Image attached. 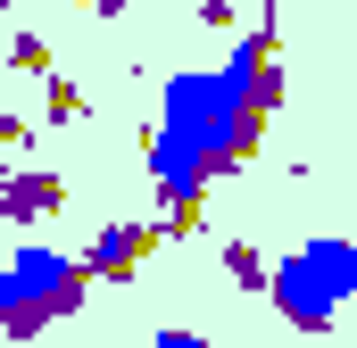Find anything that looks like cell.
Masks as SVG:
<instances>
[{
    "instance_id": "cell-1",
    "label": "cell",
    "mask_w": 357,
    "mask_h": 348,
    "mask_svg": "<svg viewBox=\"0 0 357 348\" xmlns=\"http://www.w3.org/2000/svg\"><path fill=\"white\" fill-rule=\"evenodd\" d=\"M266 150V116L241 100L233 67H183L158 84L150 125V191L158 207H208V182Z\"/></svg>"
},
{
    "instance_id": "cell-2",
    "label": "cell",
    "mask_w": 357,
    "mask_h": 348,
    "mask_svg": "<svg viewBox=\"0 0 357 348\" xmlns=\"http://www.w3.org/2000/svg\"><path fill=\"white\" fill-rule=\"evenodd\" d=\"M91 282H100V274H91L84 258H67V249H50V241H17L8 265H0V332H8V340H33V332L67 324L91 299Z\"/></svg>"
},
{
    "instance_id": "cell-3",
    "label": "cell",
    "mask_w": 357,
    "mask_h": 348,
    "mask_svg": "<svg viewBox=\"0 0 357 348\" xmlns=\"http://www.w3.org/2000/svg\"><path fill=\"white\" fill-rule=\"evenodd\" d=\"M349 299H357V241L316 232V241H299L291 258H274L266 307L291 324V332H333V315H341Z\"/></svg>"
},
{
    "instance_id": "cell-4",
    "label": "cell",
    "mask_w": 357,
    "mask_h": 348,
    "mask_svg": "<svg viewBox=\"0 0 357 348\" xmlns=\"http://www.w3.org/2000/svg\"><path fill=\"white\" fill-rule=\"evenodd\" d=\"M59 207H67V182L50 166H25V158H17V166L0 174V224H8L17 241H25L42 216H59Z\"/></svg>"
},
{
    "instance_id": "cell-5",
    "label": "cell",
    "mask_w": 357,
    "mask_h": 348,
    "mask_svg": "<svg viewBox=\"0 0 357 348\" xmlns=\"http://www.w3.org/2000/svg\"><path fill=\"white\" fill-rule=\"evenodd\" d=\"M158 249V224H142V216H116V224H100L84 241V265L100 274V282H133V265Z\"/></svg>"
},
{
    "instance_id": "cell-6",
    "label": "cell",
    "mask_w": 357,
    "mask_h": 348,
    "mask_svg": "<svg viewBox=\"0 0 357 348\" xmlns=\"http://www.w3.org/2000/svg\"><path fill=\"white\" fill-rule=\"evenodd\" d=\"M225 282H233V290H258V299H266V290H274V258L258 249V241H225Z\"/></svg>"
},
{
    "instance_id": "cell-7",
    "label": "cell",
    "mask_w": 357,
    "mask_h": 348,
    "mask_svg": "<svg viewBox=\"0 0 357 348\" xmlns=\"http://www.w3.org/2000/svg\"><path fill=\"white\" fill-rule=\"evenodd\" d=\"M84 116H91V100H84L75 75H42V125H59V133H67V125H84Z\"/></svg>"
},
{
    "instance_id": "cell-8",
    "label": "cell",
    "mask_w": 357,
    "mask_h": 348,
    "mask_svg": "<svg viewBox=\"0 0 357 348\" xmlns=\"http://www.w3.org/2000/svg\"><path fill=\"white\" fill-rule=\"evenodd\" d=\"M8 67H17V75H59V67H50V42H42L33 25L8 33Z\"/></svg>"
},
{
    "instance_id": "cell-9",
    "label": "cell",
    "mask_w": 357,
    "mask_h": 348,
    "mask_svg": "<svg viewBox=\"0 0 357 348\" xmlns=\"http://www.w3.org/2000/svg\"><path fill=\"white\" fill-rule=\"evenodd\" d=\"M199 224H208V207H167V216H158V241H191Z\"/></svg>"
},
{
    "instance_id": "cell-10",
    "label": "cell",
    "mask_w": 357,
    "mask_h": 348,
    "mask_svg": "<svg viewBox=\"0 0 357 348\" xmlns=\"http://www.w3.org/2000/svg\"><path fill=\"white\" fill-rule=\"evenodd\" d=\"M0 150L25 158V150H33V125H25V116H0Z\"/></svg>"
},
{
    "instance_id": "cell-11",
    "label": "cell",
    "mask_w": 357,
    "mask_h": 348,
    "mask_svg": "<svg viewBox=\"0 0 357 348\" xmlns=\"http://www.w3.org/2000/svg\"><path fill=\"white\" fill-rule=\"evenodd\" d=\"M150 348H216L208 332H183V324H167V332H150Z\"/></svg>"
},
{
    "instance_id": "cell-12",
    "label": "cell",
    "mask_w": 357,
    "mask_h": 348,
    "mask_svg": "<svg viewBox=\"0 0 357 348\" xmlns=\"http://www.w3.org/2000/svg\"><path fill=\"white\" fill-rule=\"evenodd\" d=\"M199 17H208V25H225V17H233V0H199Z\"/></svg>"
},
{
    "instance_id": "cell-13",
    "label": "cell",
    "mask_w": 357,
    "mask_h": 348,
    "mask_svg": "<svg viewBox=\"0 0 357 348\" xmlns=\"http://www.w3.org/2000/svg\"><path fill=\"white\" fill-rule=\"evenodd\" d=\"M91 17H125V8H133V0H84Z\"/></svg>"
}]
</instances>
